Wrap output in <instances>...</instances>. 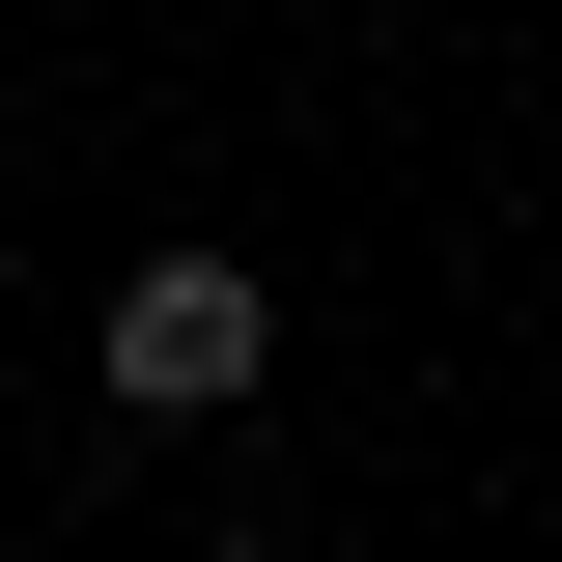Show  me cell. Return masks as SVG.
Masks as SVG:
<instances>
[{
    "mask_svg": "<svg viewBox=\"0 0 562 562\" xmlns=\"http://www.w3.org/2000/svg\"><path fill=\"white\" fill-rule=\"evenodd\" d=\"M254 366H281L254 254H140V281H113V394H140V422H254Z\"/></svg>",
    "mask_w": 562,
    "mask_h": 562,
    "instance_id": "1",
    "label": "cell"
},
{
    "mask_svg": "<svg viewBox=\"0 0 562 562\" xmlns=\"http://www.w3.org/2000/svg\"><path fill=\"white\" fill-rule=\"evenodd\" d=\"M225 562H281V535H225Z\"/></svg>",
    "mask_w": 562,
    "mask_h": 562,
    "instance_id": "2",
    "label": "cell"
}]
</instances>
